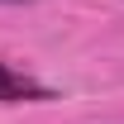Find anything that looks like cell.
<instances>
[{
  "instance_id": "cell-1",
  "label": "cell",
  "mask_w": 124,
  "mask_h": 124,
  "mask_svg": "<svg viewBox=\"0 0 124 124\" xmlns=\"http://www.w3.org/2000/svg\"><path fill=\"white\" fill-rule=\"evenodd\" d=\"M19 100H53V91L43 81L15 72L10 62H0V105H19Z\"/></svg>"
},
{
  "instance_id": "cell-2",
  "label": "cell",
  "mask_w": 124,
  "mask_h": 124,
  "mask_svg": "<svg viewBox=\"0 0 124 124\" xmlns=\"http://www.w3.org/2000/svg\"><path fill=\"white\" fill-rule=\"evenodd\" d=\"M0 5H29V0H0Z\"/></svg>"
}]
</instances>
